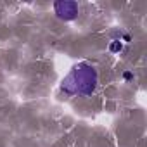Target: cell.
I'll return each instance as SVG.
<instances>
[{"label":"cell","mask_w":147,"mask_h":147,"mask_svg":"<svg viewBox=\"0 0 147 147\" xmlns=\"http://www.w3.org/2000/svg\"><path fill=\"white\" fill-rule=\"evenodd\" d=\"M97 83H99L97 69L92 64H88V62H80L67 73V76L62 78L61 90L66 95L88 97V95H92L95 92Z\"/></svg>","instance_id":"obj_1"},{"label":"cell","mask_w":147,"mask_h":147,"mask_svg":"<svg viewBox=\"0 0 147 147\" xmlns=\"http://www.w3.org/2000/svg\"><path fill=\"white\" fill-rule=\"evenodd\" d=\"M54 12L61 21H73L78 18V4L73 0H57L54 4Z\"/></svg>","instance_id":"obj_2"},{"label":"cell","mask_w":147,"mask_h":147,"mask_svg":"<svg viewBox=\"0 0 147 147\" xmlns=\"http://www.w3.org/2000/svg\"><path fill=\"white\" fill-rule=\"evenodd\" d=\"M121 49H123V43H121L119 40H113V42H111V45H109V50H111V52H114V54H116V52H119Z\"/></svg>","instance_id":"obj_3"},{"label":"cell","mask_w":147,"mask_h":147,"mask_svg":"<svg viewBox=\"0 0 147 147\" xmlns=\"http://www.w3.org/2000/svg\"><path fill=\"white\" fill-rule=\"evenodd\" d=\"M123 76H125L126 80H130V78H131V73H128V71H126V73H125V75H123Z\"/></svg>","instance_id":"obj_4"}]
</instances>
